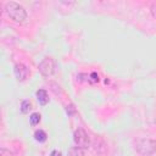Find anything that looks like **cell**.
Segmentation results:
<instances>
[{"instance_id":"obj_1","label":"cell","mask_w":156,"mask_h":156,"mask_svg":"<svg viewBox=\"0 0 156 156\" xmlns=\"http://www.w3.org/2000/svg\"><path fill=\"white\" fill-rule=\"evenodd\" d=\"M5 12L6 15L15 22H23L27 18V11L26 9L15 1H9L5 4Z\"/></svg>"},{"instance_id":"obj_2","label":"cell","mask_w":156,"mask_h":156,"mask_svg":"<svg viewBox=\"0 0 156 156\" xmlns=\"http://www.w3.org/2000/svg\"><path fill=\"white\" fill-rule=\"evenodd\" d=\"M135 149L143 156L152 155L156 151V141L152 140V139H149V138L139 139L135 143Z\"/></svg>"},{"instance_id":"obj_3","label":"cell","mask_w":156,"mask_h":156,"mask_svg":"<svg viewBox=\"0 0 156 156\" xmlns=\"http://www.w3.org/2000/svg\"><path fill=\"white\" fill-rule=\"evenodd\" d=\"M73 140H74V144L78 147H80V149H87L90 145L89 135H88V133L83 128H78V129L74 130V133H73Z\"/></svg>"},{"instance_id":"obj_4","label":"cell","mask_w":156,"mask_h":156,"mask_svg":"<svg viewBox=\"0 0 156 156\" xmlns=\"http://www.w3.org/2000/svg\"><path fill=\"white\" fill-rule=\"evenodd\" d=\"M43 77H51L55 72V61L52 57H45L38 66Z\"/></svg>"},{"instance_id":"obj_5","label":"cell","mask_w":156,"mask_h":156,"mask_svg":"<svg viewBox=\"0 0 156 156\" xmlns=\"http://www.w3.org/2000/svg\"><path fill=\"white\" fill-rule=\"evenodd\" d=\"M28 73H29V71L23 63H17L15 66V76L18 80H21V82L24 80L28 77Z\"/></svg>"},{"instance_id":"obj_6","label":"cell","mask_w":156,"mask_h":156,"mask_svg":"<svg viewBox=\"0 0 156 156\" xmlns=\"http://www.w3.org/2000/svg\"><path fill=\"white\" fill-rule=\"evenodd\" d=\"M37 99H38V101L41 106H45L49 102V96H48L46 90L45 89H39L37 91Z\"/></svg>"},{"instance_id":"obj_7","label":"cell","mask_w":156,"mask_h":156,"mask_svg":"<svg viewBox=\"0 0 156 156\" xmlns=\"http://www.w3.org/2000/svg\"><path fill=\"white\" fill-rule=\"evenodd\" d=\"M34 139H35L37 141H39V143H44V141H46V139H48V134H46L44 130H41V129L35 130V133H34Z\"/></svg>"},{"instance_id":"obj_8","label":"cell","mask_w":156,"mask_h":156,"mask_svg":"<svg viewBox=\"0 0 156 156\" xmlns=\"http://www.w3.org/2000/svg\"><path fill=\"white\" fill-rule=\"evenodd\" d=\"M68 156H84V151L78 146H73L68 150Z\"/></svg>"},{"instance_id":"obj_9","label":"cell","mask_w":156,"mask_h":156,"mask_svg":"<svg viewBox=\"0 0 156 156\" xmlns=\"http://www.w3.org/2000/svg\"><path fill=\"white\" fill-rule=\"evenodd\" d=\"M30 108H32L30 101L29 100H23L22 104H21V111H22V113H28Z\"/></svg>"},{"instance_id":"obj_10","label":"cell","mask_w":156,"mask_h":156,"mask_svg":"<svg viewBox=\"0 0 156 156\" xmlns=\"http://www.w3.org/2000/svg\"><path fill=\"white\" fill-rule=\"evenodd\" d=\"M29 122H30V124H32V126L38 124V123L40 122V115H39V113H37V112L32 113V115H30V117H29Z\"/></svg>"},{"instance_id":"obj_11","label":"cell","mask_w":156,"mask_h":156,"mask_svg":"<svg viewBox=\"0 0 156 156\" xmlns=\"http://www.w3.org/2000/svg\"><path fill=\"white\" fill-rule=\"evenodd\" d=\"M66 111H67V113L69 115V116H72L73 113H76V107L73 106V105H67V107H66Z\"/></svg>"},{"instance_id":"obj_12","label":"cell","mask_w":156,"mask_h":156,"mask_svg":"<svg viewBox=\"0 0 156 156\" xmlns=\"http://www.w3.org/2000/svg\"><path fill=\"white\" fill-rule=\"evenodd\" d=\"M150 11H151V15H152V17H154V18H156V2H154V4L151 5V7H150Z\"/></svg>"},{"instance_id":"obj_13","label":"cell","mask_w":156,"mask_h":156,"mask_svg":"<svg viewBox=\"0 0 156 156\" xmlns=\"http://www.w3.org/2000/svg\"><path fill=\"white\" fill-rule=\"evenodd\" d=\"M90 77L93 78V80H94V82H98V80H99V76H98L95 72H93V73L90 74Z\"/></svg>"},{"instance_id":"obj_14","label":"cell","mask_w":156,"mask_h":156,"mask_svg":"<svg viewBox=\"0 0 156 156\" xmlns=\"http://www.w3.org/2000/svg\"><path fill=\"white\" fill-rule=\"evenodd\" d=\"M50 156H61V152L60 151H57V150H54L52 152H51V155Z\"/></svg>"}]
</instances>
